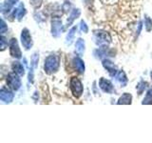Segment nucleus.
Returning a JSON list of instances; mask_svg holds the SVG:
<instances>
[{
    "instance_id": "18",
    "label": "nucleus",
    "mask_w": 152,
    "mask_h": 143,
    "mask_svg": "<svg viewBox=\"0 0 152 143\" xmlns=\"http://www.w3.org/2000/svg\"><path fill=\"white\" fill-rule=\"evenodd\" d=\"M80 13H81V11L79 9H74L72 12H71L70 15L68 19V26H70V24L72 23L76 18H78L80 16Z\"/></svg>"
},
{
    "instance_id": "11",
    "label": "nucleus",
    "mask_w": 152,
    "mask_h": 143,
    "mask_svg": "<svg viewBox=\"0 0 152 143\" xmlns=\"http://www.w3.org/2000/svg\"><path fill=\"white\" fill-rule=\"evenodd\" d=\"M25 13H26V10H25V7H24V5L23 4H20L19 5V7L17 9H14V11L12 13V17H17L18 20H21L22 17L25 15Z\"/></svg>"
},
{
    "instance_id": "15",
    "label": "nucleus",
    "mask_w": 152,
    "mask_h": 143,
    "mask_svg": "<svg viewBox=\"0 0 152 143\" xmlns=\"http://www.w3.org/2000/svg\"><path fill=\"white\" fill-rule=\"evenodd\" d=\"M73 63L76 70H77L80 74H83L85 72V64H84V61L80 58V57H75L73 59Z\"/></svg>"
},
{
    "instance_id": "6",
    "label": "nucleus",
    "mask_w": 152,
    "mask_h": 143,
    "mask_svg": "<svg viewBox=\"0 0 152 143\" xmlns=\"http://www.w3.org/2000/svg\"><path fill=\"white\" fill-rule=\"evenodd\" d=\"M21 42L25 50H30L32 46V39L28 29H23L21 32Z\"/></svg>"
},
{
    "instance_id": "17",
    "label": "nucleus",
    "mask_w": 152,
    "mask_h": 143,
    "mask_svg": "<svg viewBox=\"0 0 152 143\" xmlns=\"http://www.w3.org/2000/svg\"><path fill=\"white\" fill-rule=\"evenodd\" d=\"M75 48H76V52H77L80 55H83V52H85V41L82 38H79V39L76 41Z\"/></svg>"
},
{
    "instance_id": "2",
    "label": "nucleus",
    "mask_w": 152,
    "mask_h": 143,
    "mask_svg": "<svg viewBox=\"0 0 152 143\" xmlns=\"http://www.w3.org/2000/svg\"><path fill=\"white\" fill-rule=\"evenodd\" d=\"M94 40L98 46H107L111 42V36L107 32L98 31L94 32Z\"/></svg>"
},
{
    "instance_id": "4",
    "label": "nucleus",
    "mask_w": 152,
    "mask_h": 143,
    "mask_svg": "<svg viewBox=\"0 0 152 143\" xmlns=\"http://www.w3.org/2000/svg\"><path fill=\"white\" fill-rule=\"evenodd\" d=\"M7 84L9 87L12 89L13 91H18L19 88L21 87V80L16 73H11L7 76Z\"/></svg>"
},
{
    "instance_id": "12",
    "label": "nucleus",
    "mask_w": 152,
    "mask_h": 143,
    "mask_svg": "<svg viewBox=\"0 0 152 143\" xmlns=\"http://www.w3.org/2000/svg\"><path fill=\"white\" fill-rule=\"evenodd\" d=\"M17 2H18V0H7V1L5 2L4 4H2V6H1V12L3 13H9Z\"/></svg>"
},
{
    "instance_id": "8",
    "label": "nucleus",
    "mask_w": 152,
    "mask_h": 143,
    "mask_svg": "<svg viewBox=\"0 0 152 143\" xmlns=\"http://www.w3.org/2000/svg\"><path fill=\"white\" fill-rule=\"evenodd\" d=\"M13 93L8 88H2L0 91V99L4 103H11L13 99Z\"/></svg>"
},
{
    "instance_id": "1",
    "label": "nucleus",
    "mask_w": 152,
    "mask_h": 143,
    "mask_svg": "<svg viewBox=\"0 0 152 143\" xmlns=\"http://www.w3.org/2000/svg\"><path fill=\"white\" fill-rule=\"evenodd\" d=\"M60 66V58L59 56L55 55H50L46 58L45 60V65H44V70L45 73L48 74H51L55 73L58 70Z\"/></svg>"
},
{
    "instance_id": "25",
    "label": "nucleus",
    "mask_w": 152,
    "mask_h": 143,
    "mask_svg": "<svg viewBox=\"0 0 152 143\" xmlns=\"http://www.w3.org/2000/svg\"><path fill=\"white\" fill-rule=\"evenodd\" d=\"M80 28H81V31L84 32L85 33H87L88 32V27L87 24H86V22L83 21V20L81 21V23H80Z\"/></svg>"
},
{
    "instance_id": "20",
    "label": "nucleus",
    "mask_w": 152,
    "mask_h": 143,
    "mask_svg": "<svg viewBox=\"0 0 152 143\" xmlns=\"http://www.w3.org/2000/svg\"><path fill=\"white\" fill-rule=\"evenodd\" d=\"M142 104H152V90L147 91L145 97L142 100Z\"/></svg>"
},
{
    "instance_id": "24",
    "label": "nucleus",
    "mask_w": 152,
    "mask_h": 143,
    "mask_svg": "<svg viewBox=\"0 0 152 143\" xmlns=\"http://www.w3.org/2000/svg\"><path fill=\"white\" fill-rule=\"evenodd\" d=\"M30 1H31V4L33 8L38 9V8H40V6L42 5L43 0H30Z\"/></svg>"
},
{
    "instance_id": "13",
    "label": "nucleus",
    "mask_w": 152,
    "mask_h": 143,
    "mask_svg": "<svg viewBox=\"0 0 152 143\" xmlns=\"http://www.w3.org/2000/svg\"><path fill=\"white\" fill-rule=\"evenodd\" d=\"M12 69L14 73H16L18 75H24L25 74V69H24L23 65L20 63V62H13L12 65Z\"/></svg>"
},
{
    "instance_id": "28",
    "label": "nucleus",
    "mask_w": 152,
    "mask_h": 143,
    "mask_svg": "<svg viewBox=\"0 0 152 143\" xmlns=\"http://www.w3.org/2000/svg\"><path fill=\"white\" fill-rule=\"evenodd\" d=\"M151 78H152V73H151Z\"/></svg>"
},
{
    "instance_id": "14",
    "label": "nucleus",
    "mask_w": 152,
    "mask_h": 143,
    "mask_svg": "<svg viewBox=\"0 0 152 143\" xmlns=\"http://www.w3.org/2000/svg\"><path fill=\"white\" fill-rule=\"evenodd\" d=\"M116 79L122 87H126V84H127V78H126V75L125 74V72L123 71H119L118 74L116 75Z\"/></svg>"
},
{
    "instance_id": "3",
    "label": "nucleus",
    "mask_w": 152,
    "mask_h": 143,
    "mask_svg": "<svg viewBox=\"0 0 152 143\" xmlns=\"http://www.w3.org/2000/svg\"><path fill=\"white\" fill-rule=\"evenodd\" d=\"M69 88L71 93H72L73 97L75 98H79L81 95L83 94V85L82 82L80 81L79 78L77 77H72L70 79V82H69Z\"/></svg>"
},
{
    "instance_id": "10",
    "label": "nucleus",
    "mask_w": 152,
    "mask_h": 143,
    "mask_svg": "<svg viewBox=\"0 0 152 143\" xmlns=\"http://www.w3.org/2000/svg\"><path fill=\"white\" fill-rule=\"evenodd\" d=\"M103 66H104V68L108 72V74H109V75H110V76H114V75L116 74L117 69H116V67L114 66V64L112 63L110 60L104 59L103 60Z\"/></svg>"
},
{
    "instance_id": "7",
    "label": "nucleus",
    "mask_w": 152,
    "mask_h": 143,
    "mask_svg": "<svg viewBox=\"0 0 152 143\" xmlns=\"http://www.w3.org/2000/svg\"><path fill=\"white\" fill-rule=\"evenodd\" d=\"M63 32V26H62V21L58 18H55L51 21V35L54 37H58L61 35Z\"/></svg>"
},
{
    "instance_id": "21",
    "label": "nucleus",
    "mask_w": 152,
    "mask_h": 143,
    "mask_svg": "<svg viewBox=\"0 0 152 143\" xmlns=\"http://www.w3.org/2000/svg\"><path fill=\"white\" fill-rule=\"evenodd\" d=\"M145 29L147 32H151L152 30V19L148 16H145Z\"/></svg>"
},
{
    "instance_id": "22",
    "label": "nucleus",
    "mask_w": 152,
    "mask_h": 143,
    "mask_svg": "<svg viewBox=\"0 0 152 143\" xmlns=\"http://www.w3.org/2000/svg\"><path fill=\"white\" fill-rule=\"evenodd\" d=\"M145 85H147L146 84V82H144V81H141V82L138 84V86L136 87V89H137V91H138V93H139V94H142V92L145 91V89L146 88V86Z\"/></svg>"
},
{
    "instance_id": "9",
    "label": "nucleus",
    "mask_w": 152,
    "mask_h": 143,
    "mask_svg": "<svg viewBox=\"0 0 152 143\" xmlns=\"http://www.w3.org/2000/svg\"><path fill=\"white\" fill-rule=\"evenodd\" d=\"M99 86L100 88L102 89V91L104 93L107 94H111L113 92V85L109 80L106 79L102 77L101 79L99 80Z\"/></svg>"
},
{
    "instance_id": "16",
    "label": "nucleus",
    "mask_w": 152,
    "mask_h": 143,
    "mask_svg": "<svg viewBox=\"0 0 152 143\" xmlns=\"http://www.w3.org/2000/svg\"><path fill=\"white\" fill-rule=\"evenodd\" d=\"M131 101H132V95L130 94L125 93L119 98L117 104H131Z\"/></svg>"
},
{
    "instance_id": "27",
    "label": "nucleus",
    "mask_w": 152,
    "mask_h": 143,
    "mask_svg": "<svg viewBox=\"0 0 152 143\" xmlns=\"http://www.w3.org/2000/svg\"><path fill=\"white\" fill-rule=\"evenodd\" d=\"M5 49V38H4V36L2 35L1 36V50L3 51Z\"/></svg>"
},
{
    "instance_id": "5",
    "label": "nucleus",
    "mask_w": 152,
    "mask_h": 143,
    "mask_svg": "<svg viewBox=\"0 0 152 143\" xmlns=\"http://www.w3.org/2000/svg\"><path fill=\"white\" fill-rule=\"evenodd\" d=\"M9 47H10V55L12 57H14V58H17V59L21 58L22 52H21V50L19 49L18 43L15 38H12V39L10 40Z\"/></svg>"
},
{
    "instance_id": "19",
    "label": "nucleus",
    "mask_w": 152,
    "mask_h": 143,
    "mask_svg": "<svg viewBox=\"0 0 152 143\" xmlns=\"http://www.w3.org/2000/svg\"><path fill=\"white\" fill-rule=\"evenodd\" d=\"M76 31H77V27H76V26L72 27V28H71L70 30H69V33H68V35H66V44H69V45L70 43L72 42Z\"/></svg>"
},
{
    "instance_id": "23",
    "label": "nucleus",
    "mask_w": 152,
    "mask_h": 143,
    "mask_svg": "<svg viewBox=\"0 0 152 143\" xmlns=\"http://www.w3.org/2000/svg\"><path fill=\"white\" fill-rule=\"evenodd\" d=\"M38 60H39V55L34 54L31 57V67L32 68H35V67L37 66Z\"/></svg>"
},
{
    "instance_id": "26",
    "label": "nucleus",
    "mask_w": 152,
    "mask_h": 143,
    "mask_svg": "<svg viewBox=\"0 0 152 143\" xmlns=\"http://www.w3.org/2000/svg\"><path fill=\"white\" fill-rule=\"evenodd\" d=\"M6 31H8V27L6 26V24H5L4 20L2 19V20H1V33H2V35H4Z\"/></svg>"
}]
</instances>
